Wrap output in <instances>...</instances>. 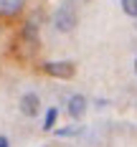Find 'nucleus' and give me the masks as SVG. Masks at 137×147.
Here are the masks:
<instances>
[{
  "label": "nucleus",
  "instance_id": "1",
  "mask_svg": "<svg viewBox=\"0 0 137 147\" xmlns=\"http://www.w3.org/2000/svg\"><path fill=\"white\" fill-rule=\"evenodd\" d=\"M76 10L74 5H69V3H63L59 10H56V15H53V23H56V28L61 30V33H69V30L76 28Z\"/></svg>",
  "mask_w": 137,
  "mask_h": 147
},
{
  "label": "nucleus",
  "instance_id": "2",
  "mask_svg": "<svg viewBox=\"0 0 137 147\" xmlns=\"http://www.w3.org/2000/svg\"><path fill=\"white\" fill-rule=\"evenodd\" d=\"M41 69L48 76H56V79H74V74H76L74 61H46Z\"/></svg>",
  "mask_w": 137,
  "mask_h": 147
},
{
  "label": "nucleus",
  "instance_id": "3",
  "mask_svg": "<svg viewBox=\"0 0 137 147\" xmlns=\"http://www.w3.org/2000/svg\"><path fill=\"white\" fill-rule=\"evenodd\" d=\"M18 109H20V114H26V117H36L38 109H41V99H38V94H36V91L23 94V96H20V104H18Z\"/></svg>",
  "mask_w": 137,
  "mask_h": 147
},
{
  "label": "nucleus",
  "instance_id": "4",
  "mask_svg": "<svg viewBox=\"0 0 137 147\" xmlns=\"http://www.w3.org/2000/svg\"><path fill=\"white\" fill-rule=\"evenodd\" d=\"M84 112H86V96L74 94V96L69 99V114H71L74 119H81V117H84Z\"/></svg>",
  "mask_w": 137,
  "mask_h": 147
},
{
  "label": "nucleus",
  "instance_id": "5",
  "mask_svg": "<svg viewBox=\"0 0 137 147\" xmlns=\"http://www.w3.org/2000/svg\"><path fill=\"white\" fill-rule=\"evenodd\" d=\"M23 8V0H0V15H15Z\"/></svg>",
  "mask_w": 137,
  "mask_h": 147
},
{
  "label": "nucleus",
  "instance_id": "6",
  "mask_svg": "<svg viewBox=\"0 0 137 147\" xmlns=\"http://www.w3.org/2000/svg\"><path fill=\"white\" fill-rule=\"evenodd\" d=\"M56 117H59V107H51L46 112V119H43V129L46 132H53L56 129Z\"/></svg>",
  "mask_w": 137,
  "mask_h": 147
},
{
  "label": "nucleus",
  "instance_id": "7",
  "mask_svg": "<svg viewBox=\"0 0 137 147\" xmlns=\"http://www.w3.org/2000/svg\"><path fill=\"white\" fill-rule=\"evenodd\" d=\"M79 132H81V127H59V129H53L56 137H76Z\"/></svg>",
  "mask_w": 137,
  "mask_h": 147
},
{
  "label": "nucleus",
  "instance_id": "8",
  "mask_svg": "<svg viewBox=\"0 0 137 147\" xmlns=\"http://www.w3.org/2000/svg\"><path fill=\"white\" fill-rule=\"evenodd\" d=\"M119 5H122V10H124L127 15H132V18H137V0H122Z\"/></svg>",
  "mask_w": 137,
  "mask_h": 147
},
{
  "label": "nucleus",
  "instance_id": "9",
  "mask_svg": "<svg viewBox=\"0 0 137 147\" xmlns=\"http://www.w3.org/2000/svg\"><path fill=\"white\" fill-rule=\"evenodd\" d=\"M0 147H10V142H8V137H0Z\"/></svg>",
  "mask_w": 137,
  "mask_h": 147
},
{
  "label": "nucleus",
  "instance_id": "10",
  "mask_svg": "<svg viewBox=\"0 0 137 147\" xmlns=\"http://www.w3.org/2000/svg\"><path fill=\"white\" fill-rule=\"evenodd\" d=\"M135 71H137V59H135Z\"/></svg>",
  "mask_w": 137,
  "mask_h": 147
}]
</instances>
